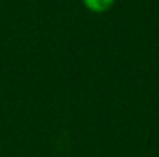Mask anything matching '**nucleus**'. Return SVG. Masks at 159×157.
I'll use <instances>...</instances> for the list:
<instances>
[{"mask_svg":"<svg viewBox=\"0 0 159 157\" xmlns=\"http://www.w3.org/2000/svg\"><path fill=\"white\" fill-rule=\"evenodd\" d=\"M82 3L90 12L104 14L114 6L116 0H82Z\"/></svg>","mask_w":159,"mask_h":157,"instance_id":"obj_1","label":"nucleus"}]
</instances>
